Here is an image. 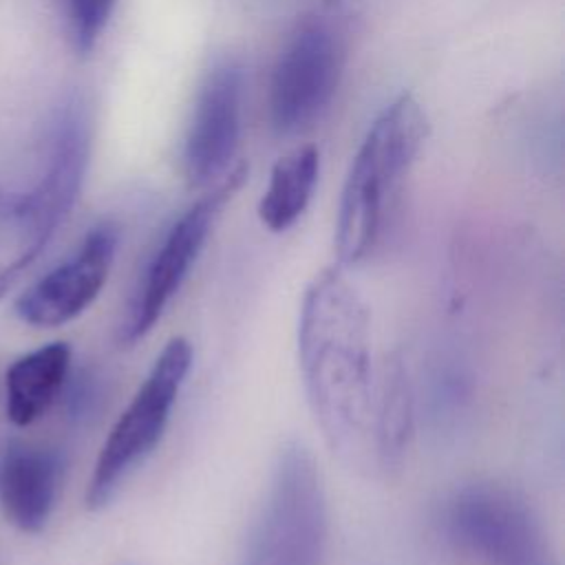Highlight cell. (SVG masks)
<instances>
[{
  "label": "cell",
  "mask_w": 565,
  "mask_h": 565,
  "mask_svg": "<svg viewBox=\"0 0 565 565\" xmlns=\"http://www.w3.org/2000/svg\"><path fill=\"white\" fill-rule=\"evenodd\" d=\"M298 360L311 413L351 468H377L371 318L340 267L316 274L298 318Z\"/></svg>",
  "instance_id": "1"
},
{
  "label": "cell",
  "mask_w": 565,
  "mask_h": 565,
  "mask_svg": "<svg viewBox=\"0 0 565 565\" xmlns=\"http://www.w3.org/2000/svg\"><path fill=\"white\" fill-rule=\"evenodd\" d=\"M428 132L426 110L411 93L395 97L371 124L340 196L335 223L340 267L358 265L373 252L388 203L424 148Z\"/></svg>",
  "instance_id": "2"
},
{
  "label": "cell",
  "mask_w": 565,
  "mask_h": 565,
  "mask_svg": "<svg viewBox=\"0 0 565 565\" xmlns=\"http://www.w3.org/2000/svg\"><path fill=\"white\" fill-rule=\"evenodd\" d=\"M327 521L318 463L300 441H289L274 461L238 565H322Z\"/></svg>",
  "instance_id": "3"
},
{
  "label": "cell",
  "mask_w": 565,
  "mask_h": 565,
  "mask_svg": "<svg viewBox=\"0 0 565 565\" xmlns=\"http://www.w3.org/2000/svg\"><path fill=\"white\" fill-rule=\"evenodd\" d=\"M86 148L84 121L71 113L42 179L31 190H0V298L71 214L86 170Z\"/></svg>",
  "instance_id": "4"
},
{
  "label": "cell",
  "mask_w": 565,
  "mask_h": 565,
  "mask_svg": "<svg viewBox=\"0 0 565 565\" xmlns=\"http://www.w3.org/2000/svg\"><path fill=\"white\" fill-rule=\"evenodd\" d=\"M190 369V342L181 335L170 338L102 444L86 488L90 510L106 508L130 472L157 448Z\"/></svg>",
  "instance_id": "5"
},
{
  "label": "cell",
  "mask_w": 565,
  "mask_h": 565,
  "mask_svg": "<svg viewBox=\"0 0 565 565\" xmlns=\"http://www.w3.org/2000/svg\"><path fill=\"white\" fill-rule=\"evenodd\" d=\"M247 172L249 166L245 161L234 163L168 227L161 243L146 260V267L141 269L139 280L130 294L119 327L121 342L135 344L163 316L166 307L190 276V269L203 252L223 207L245 183Z\"/></svg>",
  "instance_id": "6"
},
{
  "label": "cell",
  "mask_w": 565,
  "mask_h": 565,
  "mask_svg": "<svg viewBox=\"0 0 565 565\" xmlns=\"http://www.w3.org/2000/svg\"><path fill=\"white\" fill-rule=\"evenodd\" d=\"M448 541L479 565H556L532 508L494 483L463 486L441 510Z\"/></svg>",
  "instance_id": "7"
},
{
  "label": "cell",
  "mask_w": 565,
  "mask_h": 565,
  "mask_svg": "<svg viewBox=\"0 0 565 565\" xmlns=\"http://www.w3.org/2000/svg\"><path fill=\"white\" fill-rule=\"evenodd\" d=\"M344 51L342 35L324 18H307L294 29L269 82L276 132L296 135L320 119L338 90Z\"/></svg>",
  "instance_id": "8"
},
{
  "label": "cell",
  "mask_w": 565,
  "mask_h": 565,
  "mask_svg": "<svg viewBox=\"0 0 565 565\" xmlns=\"http://www.w3.org/2000/svg\"><path fill=\"white\" fill-rule=\"evenodd\" d=\"M243 84V66L234 57L214 62L205 73L183 143V172L190 185H212L234 166Z\"/></svg>",
  "instance_id": "9"
},
{
  "label": "cell",
  "mask_w": 565,
  "mask_h": 565,
  "mask_svg": "<svg viewBox=\"0 0 565 565\" xmlns=\"http://www.w3.org/2000/svg\"><path fill=\"white\" fill-rule=\"evenodd\" d=\"M117 243L119 232L113 223L95 225L71 258L15 300V313L31 327H62L82 316L108 280Z\"/></svg>",
  "instance_id": "10"
},
{
  "label": "cell",
  "mask_w": 565,
  "mask_h": 565,
  "mask_svg": "<svg viewBox=\"0 0 565 565\" xmlns=\"http://www.w3.org/2000/svg\"><path fill=\"white\" fill-rule=\"evenodd\" d=\"M62 457L53 448L11 441L0 455V508L11 525L22 532H42L53 514Z\"/></svg>",
  "instance_id": "11"
},
{
  "label": "cell",
  "mask_w": 565,
  "mask_h": 565,
  "mask_svg": "<svg viewBox=\"0 0 565 565\" xmlns=\"http://www.w3.org/2000/svg\"><path fill=\"white\" fill-rule=\"evenodd\" d=\"M71 369L66 342L44 344L18 358L7 371V415L15 426L40 419L57 399Z\"/></svg>",
  "instance_id": "12"
},
{
  "label": "cell",
  "mask_w": 565,
  "mask_h": 565,
  "mask_svg": "<svg viewBox=\"0 0 565 565\" xmlns=\"http://www.w3.org/2000/svg\"><path fill=\"white\" fill-rule=\"evenodd\" d=\"M320 172V152L305 143L280 157L258 201V218L271 232L289 230L307 210Z\"/></svg>",
  "instance_id": "13"
},
{
  "label": "cell",
  "mask_w": 565,
  "mask_h": 565,
  "mask_svg": "<svg viewBox=\"0 0 565 565\" xmlns=\"http://www.w3.org/2000/svg\"><path fill=\"white\" fill-rule=\"evenodd\" d=\"M411 386L404 362L391 355L375 386V457L377 468H397L411 437Z\"/></svg>",
  "instance_id": "14"
},
{
  "label": "cell",
  "mask_w": 565,
  "mask_h": 565,
  "mask_svg": "<svg viewBox=\"0 0 565 565\" xmlns=\"http://www.w3.org/2000/svg\"><path fill=\"white\" fill-rule=\"evenodd\" d=\"M73 49L86 55L99 42L117 0H60Z\"/></svg>",
  "instance_id": "15"
}]
</instances>
